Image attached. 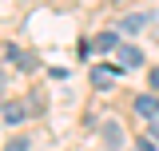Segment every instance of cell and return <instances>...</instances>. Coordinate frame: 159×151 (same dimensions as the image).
Wrapping results in <instances>:
<instances>
[{
  "label": "cell",
  "mask_w": 159,
  "mask_h": 151,
  "mask_svg": "<svg viewBox=\"0 0 159 151\" xmlns=\"http://www.w3.org/2000/svg\"><path fill=\"white\" fill-rule=\"evenodd\" d=\"M4 60H8L12 68H20V72H36V68H40V60L32 56L28 48H16V44H12V48H4Z\"/></svg>",
  "instance_id": "cell-1"
},
{
  "label": "cell",
  "mask_w": 159,
  "mask_h": 151,
  "mask_svg": "<svg viewBox=\"0 0 159 151\" xmlns=\"http://www.w3.org/2000/svg\"><path fill=\"white\" fill-rule=\"evenodd\" d=\"M116 76H119L116 64H96V68H92V84H96L99 92H107V88L116 84Z\"/></svg>",
  "instance_id": "cell-2"
},
{
  "label": "cell",
  "mask_w": 159,
  "mask_h": 151,
  "mask_svg": "<svg viewBox=\"0 0 159 151\" xmlns=\"http://www.w3.org/2000/svg\"><path fill=\"white\" fill-rule=\"evenodd\" d=\"M99 135H103V143H107V151H119V147H123V127H119L116 119H103V127H99Z\"/></svg>",
  "instance_id": "cell-3"
},
{
  "label": "cell",
  "mask_w": 159,
  "mask_h": 151,
  "mask_svg": "<svg viewBox=\"0 0 159 151\" xmlns=\"http://www.w3.org/2000/svg\"><path fill=\"white\" fill-rule=\"evenodd\" d=\"M135 115H139V119H155V115H159V92L139 95V99H135Z\"/></svg>",
  "instance_id": "cell-4"
},
{
  "label": "cell",
  "mask_w": 159,
  "mask_h": 151,
  "mask_svg": "<svg viewBox=\"0 0 159 151\" xmlns=\"http://www.w3.org/2000/svg\"><path fill=\"white\" fill-rule=\"evenodd\" d=\"M116 52H119V68H139L143 64V52H139L135 44H119Z\"/></svg>",
  "instance_id": "cell-5"
},
{
  "label": "cell",
  "mask_w": 159,
  "mask_h": 151,
  "mask_svg": "<svg viewBox=\"0 0 159 151\" xmlns=\"http://www.w3.org/2000/svg\"><path fill=\"white\" fill-rule=\"evenodd\" d=\"M147 20H151L147 12H131V16H123V20H119V32H127V36H131V32H139Z\"/></svg>",
  "instance_id": "cell-6"
},
{
  "label": "cell",
  "mask_w": 159,
  "mask_h": 151,
  "mask_svg": "<svg viewBox=\"0 0 159 151\" xmlns=\"http://www.w3.org/2000/svg\"><path fill=\"white\" fill-rule=\"evenodd\" d=\"M24 119H28V108H24V103H4V123H12V127H16V123H24Z\"/></svg>",
  "instance_id": "cell-7"
},
{
  "label": "cell",
  "mask_w": 159,
  "mask_h": 151,
  "mask_svg": "<svg viewBox=\"0 0 159 151\" xmlns=\"http://www.w3.org/2000/svg\"><path fill=\"white\" fill-rule=\"evenodd\" d=\"M92 48H96V52H116L119 48V32H99V36L92 40Z\"/></svg>",
  "instance_id": "cell-8"
},
{
  "label": "cell",
  "mask_w": 159,
  "mask_h": 151,
  "mask_svg": "<svg viewBox=\"0 0 159 151\" xmlns=\"http://www.w3.org/2000/svg\"><path fill=\"white\" fill-rule=\"evenodd\" d=\"M4 151H28V139H12V143H4Z\"/></svg>",
  "instance_id": "cell-9"
},
{
  "label": "cell",
  "mask_w": 159,
  "mask_h": 151,
  "mask_svg": "<svg viewBox=\"0 0 159 151\" xmlns=\"http://www.w3.org/2000/svg\"><path fill=\"white\" fill-rule=\"evenodd\" d=\"M147 131H151V139L159 143V115H155V119H147Z\"/></svg>",
  "instance_id": "cell-10"
},
{
  "label": "cell",
  "mask_w": 159,
  "mask_h": 151,
  "mask_svg": "<svg viewBox=\"0 0 159 151\" xmlns=\"http://www.w3.org/2000/svg\"><path fill=\"white\" fill-rule=\"evenodd\" d=\"M4 88H8V72L0 68V99H4Z\"/></svg>",
  "instance_id": "cell-11"
},
{
  "label": "cell",
  "mask_w": 159,
  "mask_h": 151,
  "mask_svg": "<svg viewBox=\"0 0 159 151\" xmlns=\"http://www.w3.org/2000/svg\"><path fill=\"white\" fill-rule=\"evenodd\" d=\"M139 151H155V139H139Z\"/></svg>",
  "instance_id": "cell-12"
},
{
  "label": "cell",
  "mask_w": 159,
  "mask_h": 151,
  "mask_svg": "<svg viewBox=\"0 0 159 151\" xmlns=\"http://www.w3.org/2000/svg\"><path fill=\"white\" fill-rule=\"evenodd\" d=\"M151 92H159V68H151Z\"/></svg>",
  "instance_id": "cell-13"
}]
</instances>
